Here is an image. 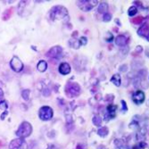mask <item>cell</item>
<instances>
[{
    "instance_id": "obj_1",
    "label": "cell",
    "mask_w": 149,
    "mask_h": 149,
    "mask_svg": "<svg viewBox=\"0 0 149 149\" xmlns=\"http://www.w3.org/2000/svg\"><path fill=\"white\" fill-rule=\"evenodd\" d=\"M68 11L65 7L57 5L53 7L49 11V17L53 20H60L68 16Z\"/></svg>"
},
{
    "instance_id": "obj_2",
    "label": "cell",
    "mask_w": 149,
    "mask_h": 149,
    "mask_svg": "<svg viewBox=\"0 0 149 149\" xmlns=\"http://www.w3.org/2000/svg\"><path fill=\"white\" fill-rule=\"evenodd\" d=\"M66 94L69 97H75L79 96L81 93L80 86L76 82H70L67 83L66 87Z\"/></svg>"
},
{
    "instance_id": "obj_3",
    "label": "cell",
    "mask_w": 149,
    "mask_h": 149,
    "mask_svg": "<svg viewBox=\"0 0 149 149\" xmlns=\"http://www.w3.org/2000/svg\"><path fill=\"white\" fill-rule=\"evenodd\" d=\"M32 131V127L31 125L27 122H24L21 124L19 128L16 135L22 138L29 136Z\"/></svg>"
},
{
    "instance_id": "obj_4",
    "label": "cell",
    "mask_w": 149,
    "mask_h": 149,
    "mask_svg": "<svg viewBox=\"0 0 149 149\" xmlns=\"http://www.w3.org/2000/svg\"><path fill=\"white\" fill-rule=\"evenodd\" d=\"M98 4L97 0H82L77 1L76 5L83 11H89Z\"/></svg>"
},
{
    "instance_id": "obj_5",
    "label": "cell",
    "mask_w": 149,
    "mask_h": 149,
    "mask_svg": "<svg viewBox=\"0 0 149 149\" xmlns=\"http://www.w3.org/2000/svg\"><path fill=\"white\" fill-rule=\"evenodd\" d=\"M53 116V110L49 106H43L39 110V116L42 120H48Z\"/></svg>"
},
{
    "instance_id": "obj_6",
    "label": "cell",
    "mask_w": 149,
    "mask_h": 149,
    "mask_svg": "<svg viewBox=\"0 0 149 149\" xmlns=\"http://www.w3.org/2000/svg\"><path fill=\"white\" fill-rule=\"evenodd\" d=\"M63 54V48L60 46H55L52 47L47 53L46 55L49 58L60 59Z\"/></svg>"
},
{
    "instance_id": "obj_7",
    "label": "cell",
    "mask_w": 149,
    "mask_h": 149,
    "mask_svg": "<svg viewBox=\"0 0 149 149\" xmlns=\"http://www.w3.org/2000/svg\"><path fill=\"white\" fill-rule=\"evenodd\" d=\"M10 65L11 68L16 72H20L23 69V64L17 57H14L11 60Z\"/></svg>"
},
{
    "instance_id": "obj_8",
    "label": "cell",
    "mask_w": 149,
    "mask_h": 149,
    "mask_svg": "<svg viewBox=\"0 0 149 149\" xmlns=\"http://www.w3.org/2000/svg\"><path fill=\"white\" fill-rule=\"evenodd\" d=\"M10 149H27V145L23 138L15 139L11 141L9 146Z\"/></svg>"
},
{
    "instance_id": "obj_9",
    "label": "cell",
    "mask_w": 149,
    "mask_h": 149,
    "mask_svg": "<svg viewBox=\"0 0 149 149\" xmlns=\"http://www.w3.org/2000/svg\"><path fill=\"white\" fill-rule=\"evenodd\" d=\"M145 100V95L143 91H137L132 95V100L137 104L143 103Z\"/></svg>"
},
{
    "instance_id": "obj_10",
    "label": "cell",
    "mask_w": 149,
    "mask_h": 149,
    "mask_svg": "<svg viewBox=\"0 0 149 149\" xmlns=\"http://www.w3.org/2000/svg\"><path fill=\"white\" fill-rule=\"evenodd\" d=\"M116 109H117V106H114V105L108 106V107L107 108L108 113L104 117V120L108 121V120H110L111 119L115 118V112H116Z\"/></svg>"
},
{
    "instance_id": "obj_11",
    "label": "cell",
    "mask_w": 149,
    "mask_h": 149,
    "mask_svg": "<svg viewBox=\"0 0 149 149\" xmlns=\"http://www.w3.org/2000/svg\"><path fill=\"white\" fill-rule=\"evenodd\" d=\"M59 72L63 75H66L70 73L71 71V67L69 65V64L66 62H63L61 63L59 67Z\"/></svg>"
},
{
    "instance_id": "obj_12",
    "label": "cell",
    "mask_w": 149,
    "mask_h": 149,
    "mask_svg": "<svg viewBox=\"0 0 149 149\" xmlns=\"http://www.w3.org/2000/svg\"><path fill=\"white\" fill-rule=\"evenodd\" d=\"M137 33L140 36L146 38L148 40V24L146 23L142 25L138 29Z\"/></svg>"
},
{
    "instance_id": "obj_13",
    "label": "cell",
    "mask_w": 149,
    "mask_h": 149,
    "mask_svg": "<svg viewBox=\"0 0 149 149\" xmlns=\"http://www.w3.org/2000/svg\"><path fill=\"white\" fill-rule=\"evenodd\" d=\"M128 39L127 38L123 35H120L116 38L115 43L118 46H124L127 44Z\"/></svg>"
},
{
    "instance_id": "obj_14",
    "label": "cell",
    "mask_w": 149,
    "mask_h": 149,
    "mask_svg": "<svg viewBox=\"0 0 149 149\" xmlns=\"http://www.w3.org/2000/svg\"><path fill=\"white\" fill-rule=\"evenodd\" d=\"M48 67L47 63L45 60H41L37 65V69L40 72H44Z\"/></svg>"
},
{
    "instance_id": "obj_15",
    "label": "cell",
    "mask_w": 149,
    "mask_h": 149,
    "mask_svg": "<svg viewBox=\"0 0 149 149\" xmlns=\"http://www.w3.org/2000/svg\"><path fill=\"white\" fill-rule=\"evenodd\" d=\"M110 81L116 87H119L121 84V78H120V75L118 73L115 74L112 77Z\"/></svg>"
},
{
    "instance_id": "obj_16",
    "label": "cell",
    "mask_w": 149,
    "mask_h": 149,
    "mask_svg": "<svg viewBox=\"0 0 149 149\" xmlns=\"http://www.w3.org/2000/svg\"><path fill=\"white\" fill-rule=\"evenodd\" d=\"M108 9H109L108 5L105 3H102L100 4V5L98 6V11L100 14H106L107 13Z\"/></svg>"
},
{
    "instance_id": "obj_17",
    "label": "cell",
    "mask_w": 149,
    "mask_h": 149,
    "mask_svg": "<svg viewBox=\"0 0 149 149\" xmlns=\"http://www.w3.org/2000/svg\"><path fill=\"white\" fill-rule=\"evenodd\" d=\"M109 133V129L106 126H104L99 129L98 131V134L101 137H105L107 136Z\"/></svg>"
},
{
    "instance_id": "obj_18",
    "label": "cell",
    "mask_w": 149,
    "mask_h": 149,
    "mask_svg": "<svg viewBox=\"0 0 149 149\" xmlns=\"http://www.w3.org/2000/svg\"><path fill=\"white\" fill-rule=\"evenodd\" d=\"M138 11V10L137 9L136 7L135 6H131V7H130V9H128V15L131 17L135 16L137 14Z\"/></svg>"
},
{
    "instance_id": "obj_19",
    "label": "cell",
    "mask_w": 149,
    "mask_h": 149,
    "mask_svg": "<svg viewBox=\"0 0 149 149\" xmlns=\"http://www.w3.org/2000/svg\"><path fill=\"white\" fill-rule=\"evenodd\" d=\"M93 122L96 126H100L102 124V119L100 116H96L93 119Z\"/></svg>"
},
{
    "instance_id": "obj_20",
    "label": "cell",
    "mask_w": 149,
    "mask_h": 149,
    "mask_svg": "<svg viewBox=\"0 0 149 149\" xmlns=\"http://www.w3.org/2000/svg\"><path fill=\"white\" fill-rule=\"evenodd\" d=\"M112 18V16L111 14L110 13H106L103 16V20L104 21V22H110V21L111 20Z\"/></svg>"
},
{
    "instance_id": "obj_21",
    "label": "cell",
    "mask_w": 149,
    "mask_h": 149,
    "mask_svg": "<svg viewBox=\"0 0 149 149\" xmlns=\"http://www.w3.org/2000/svg\"><path fill=\"white\" fill-rule=\"evenodd\" d=\"M132 20H133V23L134 24L138 25V24H140L142 22V21L143 20V17L141 16H140L138 17L134 18Z\"/></svg>"
},
{
    "instance_id": "obj_22",
    "label": "cell",
    "mask_w": 149,
    "mask_h": 149,
    "mask_svg": "<svg viewBox=\"0 0 149 149\" xmlns=\"http://www.w3.org/2000/svg\"><path fill=\"white\" fill-rule=\"evenodd\" d=\"M78 42L80 46L86 45L87 43V38L86 37H82L78 41Z\"/></svg>"
},
{
    "instance_id": "obj_23",
    "label": "cell",
    "mask_w": 149,
    "mask_h": 149,
    "mask_svg": "<svg viewBox=\"0 0 149 149\" xmlns=\"http://www.w3.org/2000/svg\"><path fill=\"white\" fill-rule=\"evenodd\" d=\"M29 90H24L22 93V96L23 97V98L26 100H28L29 99Z\"/></svg>"
},
{
    "instance_id": "obj_24",
    "label": "cell",
    "mask_w": 149,
    "mask_h": 149,
    "mask_svg": "<svg viewBox=\"0 0 149 149\" xmlns=\"http://www.w3.org/2000/svg\"><path fill=\"white\" fill-rule=\"evenodd\" d=\"M122 110H124L125 112L128 110V108L126 106V102L124 100H122Z\"/></svg>"
}]
</instances>
